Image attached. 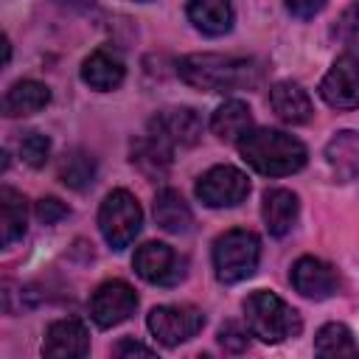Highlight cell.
I'll return each mask as SVG.
<instances>
[{"instance_id": "obj_1", "label": "cell", "mask_w": 359, "mask_h": 359, "mask_svg": "<svg viewBox=\"0 0 359 359\" xmlns=\"http://www.w3.org/2000/svg\"><path fill=\"white\" fill-rule=\"evenodd\" d=\"M177 73L194 90L236 93V90H252L264 76V65L258 59H250V56L191 53V56L180 59Z\"/></svg>"}, {"instance_id": "obj_2", "label": "cell", "mask_w": 359, "mask_h": 359, "mask_svg": "<svg viewBox=\"0 0 359 359\" xmlns=\"http://www.w3.org/2000/svg\"><path fill=\"white\" fill-rule=\"evenodd\" d=\"M241 160L266 177H286L306 165L309 151L306 146L280 129H250L238 143Z\"/></svg>"}, {"instance_id": "obj_3", "label": "cell", "mask_w": 359, "mask_h": 359, "mask_svg": "<svg viewBox=\"0 0 359 359\" xmlns=\"http://www.w3.org/2000/svg\"><path fill=\"white\" fill-rule=\"evenodd\" d=\"M244 317H247L252 337L269 345L286 342L297 337L303 328L300 314L289 303H283L275 292H266V289H258L244 300Z\"/></svg>"}, {"instance_id": "obj_4", "label": "cell", "mask_w": 359, "mask_h": 359, "mask_svg": "<svg viewBox=\"0 0 359 359\" xmlns=\"http://www.w3.org/2000/svg\"><path fill=\"white\" fill-rule=\"evenodd\" d=\"M261 241L252 230H227L213 241V269L222 283H241L258 269Z\"/></svg>"}, {"instance_id": "obj_5", "label": "cell", "mask_w": 359, "mask_h": 359, "mask_svg": "<svg viewBox=\"0 0 359 359\" xmlns=\"http://www.w3.org/2000/svg\"><path fill=\"white\" fill-rule=\"evenodd\" d=\"M140 227H143V210L137 199L123 188L109 191L98 208V230L104 241L112 250H126L140 233Z\"/></svg>"}, {"instance_id": "obj_6", "label": "cell", "mask_w": 359, "mask_h": 359, "mask_svg": "<svg viewBox=\"0 0 359 359\" xmlns=\"http://www.w3.org/2000/svg\"><path fill=\"white\" fill-rule=\"evenodd\" d=\"M320 95L334 109L359 107V45L342 50L320 81Z\"/></svg>"}, {"instance_id": "obj_7", "label": "cell", "mask_w": 359, "mask_h": 359, "mask_svg": "<svg viewBox=\"0 0 359 359\" xmlns=\"http://www.w3.org/2000/svg\"><path fill=\"white\" fill-rule=\"evenodd\" d=\"M135 272L154 286H177L188 272V258L163 241H146L132 258Z\"/></svg>"}, {"instance_id": "obj_8", "label": "cell", "mask_w": 359, "mask_h": 359, "mask_svg": "<svg viewBox=\"0 0 359 359\" xmlns=\"http://www.w3.org/2000/svg\"><path fill=\"white\" fill-rule=\"evenodd\" d=\"M149 331L151 337L165 345V348H177L180 342H188L191 337H196L205 325V314L196 306H157L149 311Z\"/></svg>"}, {"instance_id": "obj_9", "label": "cell", "mask_w": 359, "mask_h": 359, "mask_svg": "<svg viewBox=\"0 0 359 359\" xmlns=\"http://www.w3.org/2000/svg\"><path fill=\"white\" fill-rule=\"evenodd\" d=\"M250 180L236 165H213L196 180V196L208 208H236L247 199Z\"/></svg>"}, {"instance_id": "obj_10", "label": "cell", "mask_w": 359, "mask_h": 359, "mask_svg": "<svg viewBox=\"0 0 359 359\" xmlns=\"http://www.w3.org/2000/svg\"><path fill=\"white\" fill-rule=\"evenodd\" d=\"M137 309V294L126 280H104L90 297V317L98 328H112L126 323Z\"/></svg>"}, {"instance_id": "obj_11", "label": "cell", "mask_w": 359, "mask_h": 359, "mask_svg": "<svg viewBox=\"0 0 359 359\" xmlns=\"http://www.w3.org/2000/svg\"><path fill=\"white\" fill-rule=\"evenodd\" d=\"M149 135L174 146H194L202 137V118L191 107H165L151 115Z\"/></svg>"}, {"instance_id": "obj_12", "label": "cell", "mask_w": 359, "mask_h": 359, "mask_svg": "<svg viewBox=\"0 0 359 359\" xmlns=\"http://www.w3.org/2000/svg\"><path fill=\"white\" fill-rule=\"evenodd\" d=\"M289 280L294 286V292H300L309 300H325L331 294L339 292V275L331 264L314 258V255H303L294 261Z\"/></svg>"}, {"instance_id": "obj_13", "label": "cell", "mask_w": 359, "mask_h": 359, "mask_svg": "<svg viewBox=\"0 0 359 359\" xmlns=\"http://www.w3.org/2000/svg\"><path fill=\"white\" fill-rule=\"evenodd\" d=\"M42 353L50 359H79L90 353V334L81 320L65 317L48 325L42 339Z\"/></svg>"}, {"instance_id": "obj_14", "label": "cell", "mask_w": 359, "mask_h": 359, "mask_svg": "<svg viewBox=\"0 0 359 359\" xmlns=\"http://www.w3.org/2000/svg\"><path fill=\"white\" fill-rule=\"evenodd\" d=\"M269 107L275 109V115L283 123H292V126L309 123L311 115H314V107H311L309 93L297 81H289V79L286 81H275L269 87Z\"/></svg>"}, {"instance_id": "obj_15", "label": "cell", "mask_w": 359, "mask_h": 359, "mask_svg": "<svg viewBox=\"0 0 359 359\" xmlns=\"http://www.w3.org/2000/svg\"><path fill=\"white\" fill-rule=\"evenodd\" d=\"M123 76H126V67H123L121 56L112 53V50H107V48L93 50L81 62V79H84V84H90L98 93H109L115 87H121Z\"/></svg>"}, {"instance_id": "obj_16", "label": "cell", "mask_w": 359, "mask_h": 359, "mask_svg": "<svg viewBox=\"0 0 359 359\" xmlns=\"http://www.w3.org/2000/svg\"><path fill=\"white\" fill-rule=\"evenodd\" d=\"M132 165L151 182L165 180L171 171V146L154 135H143L132 143Z\"/></svg>"}, {"instance_id": "obj_17", "label": "cell", "mask_w": 359, "mask_h": 359, "mask_svg": "<svg viewBox=\"0 0 359 359\" xmlns=\"http://www.w3.org/2000/svg\"><path fill=\"white\" fill-rule=\"evenodd\" d=\"M297 213H300V202L292 191L286 188H269L264 194V202H261V216H264V224L272 236H286L294 222H297Z\"/></svg>"}, {"instance_id": "obj_18", "label": "cell", "mask_w": 359, "mask_h": 359, "mask_svg": "<svg viewBox=\"0 0 359 359\" xmlns=\"http://www.w3.org/2000/svg\"><path fill=\"white\" fill-rule=\"evenodd\" d=\"M48 101H50V90L42 81L22 79V81H14L6 90V95H3V115L6 118H25V115H34V112L45 109Z\"/></svg>"}, {"instance_id": "obj_19", "label": "cell", "mask_w": 359, "mask_h": 359, "mask_svg": "<svg viewBox=\"0 0 359 359\" xmlns=\"http://www.w3.org/2000/svg\"><path fill=\"white\" fill-rule=\"evenodd\" d=\"M188 20L205 36H222L233 28L230 0H188Z\"/></svg>"}, {"instance_id": "obj_20", "label": "cell", "mask_w": 359, "mask_h": 359, "mask_svg": "<svg viewBox=\"0 0 359 359\" xmlns=\"http://www.w3.org/2000/svg\"><path fill=\"white\" fill-rule=\"evenodd\" d=\"M328 165L345 182H359V132H337L325 146Z\"/></svg>"}, {"instance_id": "obj_21", "label": "cell", "mask_w": 359, "mask_h": 359, "mask_svg": "<svg viewBox=\"0 0 359 359\" xmlns=\"http://www.w3.org/2000/svg\"><path fill=\"white\" fill-rule=\"evenodd\" d=\"M28 227V202L20 191L3 185L0 188V241L3 247H11L25 236Z\"/></svg>"}, {"instance_id": "obj_22", "label": "cell", "mask_w": 359, "mask_h": 359, "mask_svg": "<svg viewBox=\"0 0 359 359\" xmlns=\"http://www.w3.org/2000/svg\"><path fill=\"white\" fill-rule=\"evenodd\" d=\"M210 129L219 140L224 143H238L250 129H252V112L244 101H224L222 107H216L213 118H210Z\"/></svg>"}, {"instance_id": "obj_23", "label": "cell", "mask_w": 359, "mask_h": 359, "mask_svg": "<svg viewBox=\"0 0 359 359\" xmlns=\"http://www.w3.org/2000/svg\"><path fill=\"white\" fill-rule=\"evenodd\" d=\"M154 222L157 227H163L165 233H188L194 224V213L188 208V202L174 191V188H163L154 196Z\"/></svg>"}, {"instance_id": "obj_24", "label": "cell", "mask_w": 359, "mask_h": 359, "mask_svg": "<svg viewBox=\"0 0 359 359\" xmlns=\"http://www.w3.org/2000/svg\"><path fill=\"white\" fill-rule=\"evenodd\" d=\"M314 353L323 359H339V356H359V345L348 325L342 323H325L314 337Z\"/></svg>"}, {"instance_id": "obj_25", "label": "cell", "mask_w": 359, "mask_h": 359, "mask_svg": "<svg viewBox=\"0 0 359 359\" xmlns=\"http://www.w3.org/2000/svg\"><path fill=\"white\" fill-rule=\"evenodd\" d=\"M59 180L70 191H87L95 180V160L84 149H73L59 160Z\"/></svg>"}, {"instance_id": "obj_26", "label": "cell", "mask_w": 359, "mask_h": 359, "mask_svg": "<svg viewBox=\"0 0 359 359\" xmlns=\"http://www.w3.org/2000/svg\"><path fill=\"white\" fill-rule=\"evenodd\" d=\"M20 157L31 165V168H42L50 157V140L42 132H25L20 140Z\"/></svg>"}, {"instance_id": "obj_27", "label": "cell", "mask_w": 359, "mask_h": 359, "mask_svg": "<svg viewBox=\"0 0 359 359\" xmlns=\"http://www.w3.org/2000/svg\"><path fill=\"white\" fill-rule=\"evenodd\" d=\"M250 337H252L250 325L244 328V325L236 323V320H227V323L219 328V345H222L224 351H230V353H241V351H247Z\"/></svg>"}, {"instance_id": "obj_28", "label": "cell", "mask_w": 359, "mask_h": 359, "mask_svg": "<svg viewBox=\"0 0 359 359\" xmlns=\"http://www.w3.org/2000/svg\"><path fill=\"white\" fill-rule=\"evenodd\" d=\"M331 36L334 39H353L359 36V0H353L331 25Z\"/></svg>"}, {"instance_id": "obj_29", "label": "cell", "mask_w": 359, "mask_h": 359, "mask_svg": "<svg viewBox=\"0 0 359 359\" xmlns=\"http://www.w3.org/2000/svg\"><path fill=\"white\" fill-rule=\"evenodd\" d=\"M70 210H67V205L65 202H59L56 196H45V199H39L36 202V219L42 222V224H56L59 219H65Z\"/></svg>"}, {"instance_id": "obj_30", "label": "cell", "mask_w": 359, "mask_h": 359, "mask_svg": "<svg viewBox=\"0 0 359 359\" xmlns=\"http://www.w3.org/2000/svg\"><path fill=\"white\" fill-rule=\"evenodd\" d=\"M325 6V0H286V8L292 17L297 20H311L314 14H320Z\"/></svg>"}, {"instance_id": "obj_31", "label": "cell", "mask_w": 359, "mask_h": 359, "mask_svg": "<svg viewBox=\"0 0 359 359\" xmlns=\"http://www.w3.org/2000/svg\"><path fill=\"white\" fill-rule=\"evenodd\" d=\"M154 351L143 342H135V339H121L115 345V356H151Z\"/></svg>"}, {"instance_id": "obj_32", "label": "cell", "mask_w": 359, "mask_h": 359, "mask_svg": "<svg viewBox=\"0 0 359 359\" xmlns=\"http://www.w3.org/2000/svg\"><path fill=\"white\" fill-rule=\"evenodd\" d=\"M8 59H11V45H8V36L3 39V62L8 65Z\"/></svg>"}, {"instance_id": "obj_33", "label": "cell", "mask_w": 359, "mask_h": 359, "mask_svg": "<svg viewBox=\"0 0 359 359\" xmlns=\"http://www.w3.org/2000/svg\"><path fill=\"white\" fill-rule=\"evenodd\" d=\"M140 3H149V0H140Z\"/></svg>"}]
</instances>
